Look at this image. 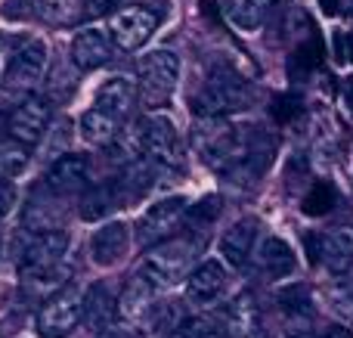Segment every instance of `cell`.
Listing matches in <instances>:
<instances>
[{"instance_id": "cell-22", "label": "cell", "mask_w": 353, "mask_h": 338, "mask_svg": "<svg viewBox=\"0 0 353 338\" xmlns=\"http://www.w3.org/2000/svg\"><path fill=\"white\" fill-rule=\"evenodd\" d=\"M81 137L87 143H93V146H105V143H112L118 137V121L99 109H87L81 115Z\"/></svg>"}, {"instance_id": "cell-25", "label": "cell", "mask_w": 353, "mask_h": 338, "mask_svg": "<svg viewBox=\"0 0 353 338\" xmlns=\"http://www.w3.org/2000/svg\"><path fill=\"white\" fill-rule=\"evenodd\" d=\"M171 338H226V323L223 317L199 314L192 320H183L180 326H174Z\"/></svg>"}, {"instance_id": "cell-1", "label": "cell", "mask_w": 353, "mask_h": 338, "mask_svg": "<svg viewBox=\"0 0 353 338\" xmlns=\"http://www.w3.org/2000/svg\"><path fill=\"white\" fill-rule=\"evenodd\" d=\"M201 242L192 236H183V239H168L159 248L149 252V258L143 261V277L155 286V289H171L180 279L192 277V261L199 258Z\"/></svg>"}, {"instance_id": "cell-30", "label": "cell", "mask_w": 353, "mask_h": 338, "mask_svg": "<svg viewBox=\"0 0 353 338\" xmlns=\"http://www.w3.org/2000/svg\"><path fill=\"white\" fill-rule=\"evenodd\" d=\"M319 56H323V47H319V37H310L307 43H301L294 50L292 62H288V72L292 74H301V72H310V68L319 66Z\"/></svg>"}, {"instance_id": "cell-5", "label": "cell", "mask_w": 353, "mask_h": 338, "mask_svg": "<svg viewBox=\"0 0 353 338\" xmlns=\"http://www.w3.org/2000/svg\"><path fill=\"white\" fill-rule=\"evenodd\" d=\"M65 252H68V233H62V230H41L37 236H31V242L25 246L22 258H19V277L25 279L53 277L59 270Z\"/></svg>"}, {"instance_id": "cell-13", "label": "cell", "mask_w": 353, "mask_h": 338, "mask_svg": "<svg viewBox=\"0 0 353 338\" xmlns=\"http://www.w3.org/2000/svg\"><path fill=\"white\" fill-rule=\"evenodd\" d=\"M137 97H140V87H137L128 74H118V78H109L97 90V103H93V109L105 112V115H112L118 124H121L124 118L134 112Z\"/></svg>"}, {"instance_id": "cell-10", "label": "cell", "mask_w": 353, "mask_h": 338, "mask_svg": "<svg viewBox=\"0 0 353 338\" xmlns=\"http://www.w3.org/2000/svg\"><path fill=\"white\" fill-rule=\"evenodd\" d=\"M310 242V258L319 261L329 273L335 277H344V273L353 267V236L347 230H329V233L316 236V239H307Z\"/></svg>"}, {"instance_id": "cell-20", "label": "cell", "mask_w": 353, "mask_h": 338, "mask_svg": "<svg viewBox=\"0 0 353 338\" xmlns=\"http://www.w3.org/2000/svg\"><path fill=\"white\" fill-rule=\"evenodd\" d=\"M118 317V301L109 295L105 286H93L84 295V320L90 323L93 329H99V335L112 326V320Z\"/></svg>"}, {"instance_id": "cell-18", "label": "cell", "mask_w": 353, "mask_h": 338, "mask_svg": "<svg viewBox=\"0 0 353 338\" xmlns=\"http://www.w3.org/2000/svg\"><path fill=\"white\" fill-rule=\"evenodd\" d=\"M254 264L263 277L282 279L294 270V252L285 239H279V236H267V239L261 242V248H257V255H254Z\"/></svg>"}, {"instance_id": "cell-16", "label": "cell", "mask_w": 353, "mask_h": 338, "mask_svg": "<svg viewBox=\"0 0 353 338\" xmlns=\"http://www.w3.org/2000/svg\"><path fill=\"white\" fill-rule=\"evenodd\" d=\"M226 289V270L217 261H205L192 270V277L186 279V301L192 304H211L223 295Z\"/></svg>"}, {"instance_id": "cell-12", "label": "cell", "mask_w": 353, "mask_h": 338, "mask_svg": "<svg viewBox=\"0 0 353 338\" xmlns=\"http://www.w3.org/2000/svg\"><path fill=\"white\" fill-rule=\"evenodd\" d=\"M130 248V227L112 221L90 236V261L97 267H115Z\"/></svg>"}, {"instance_id": "cell-17", "label": "cell", "mask_w": 353, "mask_h": 338, "mask_svg": "<svg viewBox=\"0 0 353 338\" xmlns=\"http://www.w3.org/2000/svg\"><path fill=\"white\" fill-rule=\"evenodd\" d=\"M152 298H155V286L143 273H137V277L128 279V286L118 295V317L128 323H140L152 310Z\"/></svg>"}, {"instance_id": "cell-7", "label": "cell", "mask_w": 353, "mask_h": 338, "mask_svg": "<svg viewBox=\"0 0 353 338\" xmlns=\"http://www.w3.org/2000/svg\"><path fill=\"white\" fill-rule=\"evenodd\" d=\"M137 72L143 81V93L159 103V99L171 97L176 81H180V56L174 50H152L140 59Z\"/></svg>"}, {"instance_id": "cell-27", "label": "cell", "mask_w": 353, "mask_h": 338, "mask_svg": "<svg viewBox=\"0 0 353 338\" xmlns=\"http://www.w3.org/2000/svg\"><path fill=\"white\" fill-rule=\"evenodd\" d=\"M115 190L112 186H93L90 192L84 196V202H81V217L84 221H97V217H103L105 211L115 208Z\"/></svg>"}, {"instance_id": "cell-31", "label": "cell", "mask_w": 353, "mask_h": 338, "mask_svg": "<svg viewBox=\"0 0 353 338\" xmlns=\"http://www.w3.org/2000/svg\"><path fill=\"white\" fill-rule=\"evenodd\" d=\"M273 115H276V121L288 124L292 118H298V115H301V99H298V97H276Z\"/></svg>"}, {"instance_id": "cell-23", "label": "cell", "mask_w": 353, "mask_h": 338, "mask_svg": "<svg viewBox=\"0 0 353 338\" xmlns=\"http://www.w3.org/2000/svg\"><path fill=\"white\" fill-rule=\"evenodd\" d=\"M87 10V0H37V16L50 25L78 22Z\"/></svg>"}, {"instance_id": "cell-35", "label": "cell", "mask_w": 353, "mask_h": 338, "mask_svg": "<svg viewBox=\"0 0 353 338\" xmlns=\"http://www.w3.org/2000/svg\"><path fill=\"white\" fill-rule=\"evenodd\" d=\"M313 338H353V332L347 326H329V329H323V332H316Z\"/></svg>"}, {"instance_id": "cell-19", "label": "cell", "mask_w": 353, "mask_h": 338, "mask_svg": "<svg viewBox=\"0 0 353 338\" xmlns=\"http://www.w3.org/2000/svg\"><path fill=\"white\" fill-rule=\"evenodd\" d=\"M87 180V159L84 155H62V159H56L53 165H50L47 171V190L50 192H59V196H65V192H74L81 190Z\"/></svg>"}, {"instance_id": "cell-32", "label": "cell", "mask_w": 353, "mask_h": 338, "mask_svg": "<svg viewBox=\"0 0 353 338\" xmlns=\"http://www.w3.org/2000/svg\"><path fill=\"white\" fill-rule=\"evenodd\" d=\"M332 308L353 320V289H335L332 292Z\"/></svg>"}, {"instance_id": "cell-3", "label": "cell", "mask_w": 353, "mask_h": 338, "mask_svg": "<svg viewBox=\"0 0 353 338\" xmlns=\"http://www.w3.org/2000/svg\"><path fill=\"white\" fill-rule=\"evenodd\" d=\"M134 137H137L140 155H146V159L155 161L159 168H180L183 165L180 134H176L171 118H165V115L140 118L134 128Z\"/></svg>"}, {"instance_id": "cell-24", "label": "cell", "mask_w": 353, "mask_h": 338, "mask_svg": "<svg viewBox=\"0 0 353 338\" xmlns=\"http://www.w3.org/2000/svg\"><path fill=\"white\" fill-rule=\"evenodd\" d=\"M223 12L239 31H257L263 22L261 0H223Z\"/></svg>"}, {"instance_id": "cell-4", "label": "cell", "mask_w": 353, "mask_h": 338, "mask_svg": "<svg viewBox=\"0 0 353 338\" xmlns=\"http://www.w3.org/2000/svg\"><path fill=\"white\" fill-rule=\"evenodd\" d=\"M84 320V295L74 286H62L56 295L43 301L37 310V335L41 338H65Z\"/></svg>"}, {"instance_id": "cell-9", "label": "cell", "mask_w": 353, "mask_h": 338, "mask_svg": "<svg viewBox=\"0 0 353 338\" xmlns=\"http://www.w3.org/2000/svg\"><path fill=\"white\" fill-rule=\"evenodd\" d=\"M159 28V12L146 10V6H128L112 16V41L121 50H140Z\"/></svg>"}, {"instance_id": "cell-21", "label": "cell", "mask_w": 353, "mask_h": 338, "mask_svg": "<svg viewBox=\"0 0 353 338\" xmlns=\"http://www.w3.org/2000/svg\"><path fill=\"white\" fill-rule=\"evenodd\" d=\"M220 317H223L230 338H248L257 329V308L251 295H239L232 304H226V310Z\"/></svg>"}, {"instance_id": "cell-34", "label": "cell", "mask_w": 353, "mask_h": 338, "mask_svg": "<svg viewBox=\"0 0 353 338\" xmlns=\"http://www.w3.org/2000/svg\"><path fill=\"white\" fill-rule=\"evenodd\" d=\"M12 202H16V196H12V186H0V217L3 215H10V208H12Z\"/></svg>"}, {"instance_id": "cell-6", "label": "cell", "mask_w": 353, "mask_h": 338, "mask_svg": "<svg viewBox=\"0 0 353 338\" xmlns=\"http://www.w3.org/2000/svg\"><path fill=\"white\" fill-rule=\"evenodd\" d=\"M183 215H186V199L183 196H168L161 199V202L149 205L146 211H143L140 223H137V242H140L143 248H159L161 242L171 239V233L176 227H180Z\"/></svg>"}, {"instance_id": "cell-2", "label": "cell", "mask_w": 353, "mask_h": 338, "mask_svg": "<svg viewBox=\"0 0 353 338\" xmlns=\"http://www.w3.org/2000/svg\"><path fill=\"white\" fill-rule=\"evenodd\" d=\"M251 99H254V93H251L248 81L226 72V74H214V78L201 87V93H195L192 112L199 118H223V115H230V112L248 109Z\"/></svg>"}, {"instance_id": "cell-14", "label": "cell", "mask_w": 353, "mask_h": 338, "mask_svg": "<svg viewBox=\"0 0 353 338\" xmlns=\"http://www.w3.org/2000/svg\"><path fill=\"white\" fill-rule=\"evenodd\" d=\"M112 59V37L99 28H87L78 31L72 43V62L81 72H93V68H103Z\"/></svg>"}, {"instance_id": "cell-11", "label": "cell", "mask_w": 353, "mask_h": 338, "mask_svg": "<svg viewBox=\"0 0 353 338\" xmlns=\"http://www.w3.org/2000/svg\"><path fill=\"white\" fill-rule=\"evenodd\" d=\"M50 50L41 37H25L10 56V66H6V81L10 84H34L41 81V74L47 72V59Z\"/></svg>"}, {"instance_id": "cell-8", "label": "cell", "mask_w": 353, "mask_h": 338, "mask_svg": "<svg viewBox=\"0 0 353 338\" xmlns=\"http://www.w3.org/2000/svg\"><path fill=\"white\" fill-rule=\"evenodd\" d=\"M50 124V106L43 99H22L19 106H12L10 115H6V134L10 140L22 143L25 149L28 146H37Z\"/></svg>"}, {"instance_id": "cell-29", "label": "cell", "mask_w": 353, "mask_h": 338, "mask_svg": "<svg viewBox=\"0 0 353 338\" xmlns=\"http://www.w3.org/2000/svg\"><path fill=\"white\" fill-rule=\"evenodd\" d=\"M25 165H28V149L22 143L10 140L0 146V177H16Z\"/></svg>"}, {"instance_id": "cell-36", "label": "cell", "mask_w": 353, "mask_h": 338, "mask_svg": "<svg viewBox=\"0 0 353 338\" xmlns=\"http://www.w3.org/2000/svg\"><path fill=\"white\" fill-rule=\"evenodd\" d=\"M347 103H350V112H353V84L347 87Z\"/></svg>"}, {"instance_id": "cell-28", "label": "cell", "mask_w": 353, "mask_h": 338, "mask_svg": "<svg viewBox=\"0 0 353 338\" xmlns=\"http://www.w3.org/2000/svg\"><path fill=\"white\" fill-rule=\"evenodd\" d=\"M279 304L288 317L301 323H310V295H307L304 286H292V289H282L279 292Z\"/></svg>"}, {"instance_id": "cell-37", "label": "cell", "mask_w": 353, "mask_h": 338, "mask_svg": "<svg viewBox=\"0 0 353 338\" xmlns=\"http://www.w3.org/2000/svg\"><path fill=\"white\" fill-rule=\"evenodd\" d=\"M97 338H115V335H109V332H103V335H97Z\"/></svg>"}, {"instance_id": "cell-33", "label": "cell", "mask_w": 353, "mask_h": 338, "mask_svg": "<svg viewBox=\"0 0 353 338\" xmlns=\"http://www.w3.org/2000/svg\"><path fill=\"white\" fill-rule=\"evenodd\" d=\"M335 59L353 62V34H347V31H338L335 34Z\"/></svg>"}, {"instance_id": "cell-15", "label": "cell", "mask_w": 353, "mask_h": 338, "mask_svg": "<svg viewBox=\"0 0 353 338\" xmlns=\"http://www.w3.org/2000/svg\"><path fill=\"white\" fill-rule=\"evenodd\" d=\"M257 227L261 223L254 217H242L236 221L223 236H220V255L230 267H245L254 252V239H257Z\"/></svg>"}, {"instance_id": "cell-26", "label": "cell", "mask_w": 353, "mask_h": 338, "mask_svg": "<svg viewBox=\"0 0 353 338\" xmlns=\"http://www.w3.org/2000/svg\"><path fill=\"white\" fill-rule=\"evenodd\" d=\"M335 205H338V190L329 183V180H316V183L310 186V192L304 196L301 208H304V215L319 217V215H329Z\"/></svg>"}]
</instances>
